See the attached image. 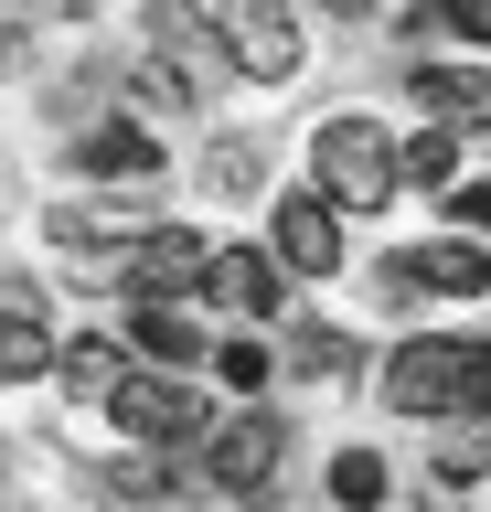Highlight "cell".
Returning <instances> with one entry per match:
<instances>
[{"mask_svg": "<svg viewBox=\"0 0 491 512\" xmlns=\"http://www.w3.org/2000/svg\"><path fill=\"white\" fill-rule=\"evenodd\" d=\"M310 160H321V203H342V214H374V203L406 182V150H395L374 118H331L321 139H310Z\"/></svg>", "mask_w": 491, "mask_h": 512, "instance_id": "6da1fadb", "label": "cell"}, {"mask_svg": "<svg viewBox=\"0 0 491 512\" xmlns=\"http://www.w3.org/2000/svg\"><path fill=\"white\" fill-rule=\"evenodd\" d=\"M470 352L459 331H417V342L385 363V406L395 416H470Z\"/></svg>", "mask_w": 491, "mask_h": 512, "instance_id": "7a4b0ae2", "label": "cell"}, {"mask_svg": "<svg viewBox=\"0 0 491 512\" xmlns=\"http://www.w3.org/2000/svg\"><path fill=\"white\" fill-rule=\"evenodd\" d=\"M193 22L225 43L235 75H257V86H278V75H299V32H289V0H193Z\"/></svg>", "mask_w": 491, "mask_h": 512, "instance_id": "3957f363", "label": "cell"}, {"mask_svg": "<svg viewBox=\"0 0 491 512\" xmlns=\"http://www.w3.org/2000/svg\"><path fill=\"white\" fill-rule=\"evenodd\" d=\"M97 278H129L139 299H193V288H214V246H203L193 224H161V235H139L129 256H97Z\"/></svg>", "mask_w": 491, "mask_h": 512, "instance_id": "277c9868", "label": "cell"}, {"mask_svg": "<svg viewBox=\"0 0 491 512\" xmlns=\"http://www.w3.org/2000/svg\"><path fill=\"white\" fill-rule=\"evenodd\" d=\"M107 416H118L129 438H150V448H203L214 438V406H203L182 374H129L118 395H107Z\"/></svg>", "mask_w": 491, "mask_h": 512, "instance_id": "5b68a950", "label": "cell"}, {"mask_svg": "<svg viewBox=\"0 0 491 512\" xmlns=\"http://www.w3.org/2000/svg\"><path fill=\"white\" fill-rule=\"evenodd\" d=\"M278 459H289V427L267 406H246V416H225L214 438H203V470L225 480L235 502H267V480H278Z\"/></svg>", "mask_w": 491, "mask_h": 512, "instance_id": "8992f818", "label": "cell"}, {"mask_svg": "<svg viewBox=\"0 0 491 512\" xmlns=\"http://www.w3.org/2000/svg\"><path fill=\"white\" fill-rule=\"evenodd\" d=\"M342 203H321V192H289V203H278V224H267V235H278V267H299V278H331V267H342Z\"/></svg>", "mask_w": 491, "mask_h": 512, "instance_id": "52a82bcc", "label": "cell"}, {"mask_svg": "<svg viewBox=\"0 0 491 512\" xmlns=\"http://www.w3.org/2000/svg\"><path fill=\"white\" fill-rule=\"evenodd\" d=\"M395 288H438V299H481L491 288V256L481 246H417V256H395Z\"/></svg>", "mask_w": 491, "mask_h": 512, "instance_id": "ba28073f", "label": "cell"}, {"mask_svg": "<svg viewBox=\"0 0 491 512\" xmlns=\"http://www.w3.org/2000/svg\"><path fill=\"white\" fill-rule=\"evenodd\" d=\"M203 299H225L235 320H267L278 310V256H257V246H214V288Z\"/></svg>", "mask_w": 491, "mask_h": 512, "instance_id": "9c48e42d", "label": "cell"}, {"mask_svg": "<svg viewBox=\"0 0 491 512\" xmlns=\"http://www.w3.org/2000/svg\"><path fill=\"white\" fill-rule=\"evenodd\" d=\"M417 96L438 128H491V75L481 64H417Z\"/></svg>", "mask_w": 491, "mask_h": 512, "instance_id": "30bf717a", "label": "cell"}, {"mask_svg": "<svg viewBox=\"0 0 491 512\" xmlns=\"http://www.w3.org/2000/svg\"><path fill=\"white\" fill-rule=\"evenodd\" d=\"M0 310H11V331H0V374H11V384H33L43 363H65V352L43 342V310H33V278H11V288H0Z\"/></svg>", "mask_w": 491, "mask_h": 512, "instance_id": "8fae6325", "label": "cell"}, {"mask_svg": "<svg viewBox=\"0 0 491 512\" xmlns=\"http://www.w3.org/2000/svg\"><path fill=\"white\" fill-rule=\"evenodd\" d=\"M86 171L139 182V171H161V139H150V128H129V118H107V128H86Z\"/></svg>", "mask_w": 491, "mask_h": 512, "instance_id": "7c38bea8", "label": "cell"}, {"mask_svg": "<svg viewBox=\"0 0 491 512\" xmlns=\"http://www.w3.org/2000/svg\"><path fill=\"white\" fill-rule=\"evenodd\" d=\"M129 331H139V352H150L161 374H182V363H203V331H193L182 310H171V299H139V320H129Z\"/></svg>", "mask_w": 491, "mask_h": 512, "instance_id": "4fadbf2b", "label": "cell"}, {"mask_svg": "<svg viewBox=\"0 0 491 512\" xmlns=\"http://www.w3.org/2000/svg\"><path fill=\"white\" fill-rule=\"evenodd\" d=\"M331 502L374 512V502H385V459H374V448H342V459H331Z\"/></svg>", "mask_w": 491, "mask_h": 512, "instance_id": "5bb4252c", "label": "cell"}, {"mask_svg": "<svg viewBox=\"0 0 491 512\" xmlns=\"http://www.w3.org/2000/svg\"><path fill=\"white\" fill-rule=\"evenodd\" d=\"M449 171H459V128H438V118H427L417 139H406V182H427V192H438Z\"/></svg>", "mask_w": 491, "mask_h": 512, "instance_id": "9a60e30c", "label": "cell"}, {"mask_svg": "<svg viewBox=\"0 0 491 512\" xmlns=\"http://www.w3.org/2000/svg\"><path fill=\"white\" fill-rule=\"evenodd\" d=\"M65 384H75V395H118L129 374H118V352H107V342H65Z\"/></svg>", "mask_w": 491, "mask_h": 512, "instance_id": "2e32d148", "label": "cell"}, {"mask_svg": "<svg viewBox=\"0 0 491 512\" xmlns=\"http://www.w3.org/2000/svg\"><path fill=\"white\" fill-rule=\"evenodd\" d=\"M203 182L214 192H257V150H246V139H214V150H203Z\"/></svg>", "mask_w": 491, "mask_h": 512, "instance_id": "e0dca14e", "label": "cell"}, {"mask_svg": "<svg viewBox=\"0 0 491 512\" xmlns=\"http://www.w3.org/2000/svg\"><path fill=\"white\" fill-rule=\"evenodd\" d=\"M214 374H225L235 395H257V384L278 374V352H267V342H225V352H214Z\"/></svg>", "mask_w": 491, "mask_h": 512, "instance_id": "ac0fdd59", "label": "cell"}, {"mask_svg": "<svg viewBox=\"0 0 491 512\" xmlns=\"http://www.w3.org/2000/svg\"><path fill=\"white\" fill-rule=\"evenodd\" d=\"M289 363H299V374H353V342H342V331H299Z\"/></svg>", "mask_w": 491, "mask_h": 512, "instance_id": "d6986e66", "label": "cell"}, {"mask_svg": "<svg viewBox=\"0 0 491 512\" xmlns=\"http://www.w3.org/2000/svg\"><path fill=\"white\" fill-rule=\"evenodd\" d=\"M470 416H491V342L470 352Z\"/></svg>", "mask_w": 491, "mask_h": 512, "instance_id": "ffe728a7", "label": "cell"}, {"mask_svg": "<svg viewBox=\"0 0 491 512\" xmlns=\"http://www.w3.org/2000/svg\"><path fill=\"white\" fill-rule=\"evenodd\" d=\"M331 11H363V0H331Z\"/></svg>", "mask_w": 491, "mask_h": 512, "instance_id": "44dd1931", "label": "cell"}]
</instances>
